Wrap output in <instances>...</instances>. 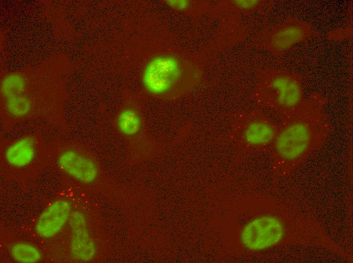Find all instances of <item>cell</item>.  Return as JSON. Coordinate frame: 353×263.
<instances>
[{"instance_id": "obj_2", "label": "cell", "mask_w": 353, "mask_h": 263, "mask_svg": "<svg viewBox=\"0 0 353 263\" xmlns=\"http://www.w3.org/2000/svg\"><path fill=\"white\" fill-rule=\"evenodd\" d=\"M191 67L181 59L170 55L152 59L142 73L146 90L159 99H171L188 90L192 81Z\"/></svg>"}, {"instance_id": "obj_4", "label": "cell", "mask_w": 353, "mask_h": 263, "mask_svg": "<svg viewBox=\"0 0 353 263\" xmlns=\"http://www.w3.org/2000/svg\"><path fill=\"white\" fill-rule=\"evenodd\" d=\"M274 105L281 111L291 112L300 103L301 86L297 77L280 72L274 75L269 81Z\"/></svg>"}, {"instance_id": "obj_8", "label": "cell", "mask_w": 353, "mask_h": 263, "mask_svg": "<svg viewBox=\"0 0 353 263\" xmlns=\"http://www.w3.org/2000/svg\"><path fill=\"white\" fill-rule=\"evenodd\" d=\"M277 128L270 120L257 118L245 124L243 129L242 138L250 145H264L274 140Z\"/></svg>"}, {"instance_id": "obj_3", "label": "cell", "mask_w": 353, "mask_h": 263, "mask_svg": "<svg viewBox=\"0 0 353 263\" xmlns=\"http://www.w3.org/2000/svg\"><path fill=\"white\" fill-rule=\"evenodd\" d=\"M284 229L280 221L271 216L257 218L243 228V244L252 250H261L277 244L282 239Z\"/></svg>"}, {"instance_id": "obj_13", "label": "cell", "mask_w": 353, "mask_h": 263, "mask_svg": "<svg viewBox=\"0 0 353 263\" xmlns=\"http://www.w3.org/2000/svg\"><path fill=\"white\" fill-rule=\"evenodd\" d=\"M6 103L9 113L12 115L17 117L27 115L31 108L29 100L21 94L7 97Z\"/></svg>"}, {"instance_id": "obj_12", "label": "cell", "mask_w": 353, "mask_h": 263, "mask_svg": "<svg viewBox=\"0 0 353 263\" xmlns=\"http://www.w3.org/2000/svg\"><path fill=\"white\" fill-rule=\"evenodd\" d=\"M11 253L16 261L20 262H36L41 257V252L36 247L25 243L14 244L11 247Z\"/></svg>"}, {"instance_id": "obj_10", "label": "cell", "mask_w": 353, "mask_h": 263, "mask_svg": "<svg viewBox=\"0 0 353 263\" xmlns=\"http://www.w3.org/2000/svg\"><path fill=\"white\" fill-rule=\"evenodd\" d=\"M308 28L302 23L283 25L276 31L272 38L274 47L277 51L287 50L294 43L305 39Z\"/></svg>"}, {"instance_id": "obj_15", "label": "cell", "mask_w": 353, "mask_h": 263, "mask_svg": "<svg viewBox=\"0 0 353 263\" xmlns=\"http://www.w3.org/2000/svg\"><path fill=\"white\" fill-rule=\"evenodd\" d=\"M169 4L178 9H184L188 5V2L183 1H169Z\"/></svg>"}, {"instance_id": "obj_14", "label": "cell", "mask_w": 353, "mask_h": 263, "mask_svg": "<svg viewBox=\"0 0 353 263\" xmlns=\"http://www.w3.org/2000/svg\"><path fill=\"white\" fill-rule=\"evenodd\" d=\"M25 80L18 74H11L3 80L2 91L7 97L21 94L25 86Z\"/></svg>"}, {"instance_id": "obj_7", "label": "cell", "mask_w": 353, "mask_h": 263, "mask_svg": "<svg viewBox=\"0 0 353 263\" xmlns=\"http://www.w3.org/2000/svg\"><path fill=\"white\" fill-rule=\"evenodd\" d=\"M58 165L67 174L83 183H91L98 176V167L95 162L75 150L62 153L58 158Z\"/></svg>"}, {"instance_id": "obj_5", "label": "cell", "mask_w": 353, "mask_h": 263, "mask_svg": "<svg viewBox=\"0 0 353 263\" xmlns=\"http://www.w3.org/2000/svg\"><path fill=\"white\" fill-rule=\"evenodd\" d=\"M69 201L59 200L49 205L38 217L35 225L37 234L44 238H51L63 227L71 213Z\"/></svg>"}, {"instance_id": "obj_11", "label": "cell", "mask_w": 353, "mask_h": 263, "mask_svg": "<svg viewBox=\"0 0 353 263\" xmlns=\"http://www.w3.org/2000/svg\"><path fill=\"white\" fill-rule=\"evenodd\" d=\"M116 123L121 134L128 140L138 138L143 131L141 115L132 107L121 110L117 117Z\"/></svg>"}, {"instance_id": "obj_1", "label": "cell", "mask_w": 353, "mask_h": 263, "mask_svg": "<svg viewBox=\"0 0 353 263\" xmlns=\"http://www.w3.org/2000/svg\"><path fill=\"white\" fill-rule=\"evenodd\" d=\"M298 107L286 117L274 138L277 154L284 160L300 158L324 140L328 123L319 109L309 105Z\"/></svg>"}, {"instance_id": "obj_9", "label": "cell", "mask_w": 353, "mask_h": 263, "mask_svg": "<svg viewBox=\"0 0 353 263\" xmlns=\"http://www.w3.org/2000/svg\"><path fill=\"white\" fill-rule=\"evenodd\" d=\"M34 155V142L30 137L17 140L8 147L5 153L7 162L16 167L27 166L32 162Z\"/></svg>"}, {"instance_id": "obj_6", "label": "cell", "mask_w": 353, "mask_h": 263, "mask_svg": "<svg viewBox=\"0 0 353 263\" xmlns=\"http://www.w3.org/2000/svg\"><path fill=\"white\" fill-rule=\"evenodd\" d=\"M72 232L71 251L78 260L87 261L94 257L96 248L89 233L86 218L80 211L73 212L70 217Z\"/></svg>"}]
</instances>
